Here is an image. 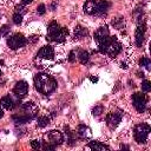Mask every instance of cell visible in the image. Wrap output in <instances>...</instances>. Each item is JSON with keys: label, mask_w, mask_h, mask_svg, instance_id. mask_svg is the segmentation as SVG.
I'll use <instances>...</instances> for the list:
<instances>
[{"label": "cell", "mask_w": 151, "mask_h": 151, "mask_svg": "<svg viewBox=\"0 0 151 151\" xmlns=\"http://www.w3.org/2000/svg\"><path fill=\"white\" fill-rule=\"evenodd\" d=\"M110 7V2L106 0H96V15H105Z\"/></svg>", "instance_id": "cell-13"}, {"label": "cell", "mask_w": 151, "mask_h": 151, "mask_svg": "<svg viewBox=\"0 0 151 151\" xmlns=\"http://www.w3.org/2000/svg\"><path fill=\"white\" fill-rule=\"evenodd\" d=\"M31 146H32L33 149H40V147H41V142L38 140V139H34V140L31 142Z\"/></svg>", "instance_id": "cell-29"}, {"label": "cell", "mask_w": 151, "mask_h": 151, "mask_svg": "<svg viewBox=\"0 0 151 151\" xmlns=\"http://www.w3.org/2000/svg\"><path fill=\"white\" fill-rule=\"evenodd\" d=\"M90 79H91L92 83H97L98 81V78H96V77H90Z\"/></svg>", "instance_id": "cell-35"}, {"label": "cell", "mask_w": 151, "mask_h": 151, "mask_svg": "<svg viewBox=\"0 0 151 151\" xmlns=\"http://www.w3.org/2000/svg\"><path fill=\"white\" fill-rule=\"evenodd\" d=\"M37 12H38V14H40V15L45 14V12H46V7H45V5H44V4L39 5L38 8H37Z\"/></svg>", "instance_id": "cell-30"}, {"label": "cell", "mask_w": 151, "mask_h": 151, "mask_svg": "<svg viewBox=\"0 0 151 151\" xmlns=\"http://www.w3.org/2000/svg\"><path fill=\"white\" fill-rule=\"evenodd\" d=\"M120 149H122V150H130V147H129L127 145H123V144L120 145Z\"/></svg>", "instance_id": "cell-33"}, {"label": "cell", "mask_w": 151, "mask_h": 151, "mask_svg": "<svg viewBox=\"0 0 151 151\" xmlns=\"http://www.w3.org/2000/svg\"><path fill=\"white\" fill-rule=\"evenodd\" d=\"M0 104L4 109H7V110H13L15 106H17V103L13 100V98L11 96H5L1 98L0 100Z\"/></svg>", "instance_id": "cell-15"}, {"label": "cell", "mask_w": 151, "mask_h": 151, "mask_svg": "<svg viewBox=\"0 0 151 151\" xmlns=\"http://www.w3.org/2000/svg\"><path fill=\"white\" fill-rule=\"evenodd\" d=\"M84 12L90 15H96V0H87L84 5Z\"/></svg>", "instance_id": "cell-17"}, {"label": "cell", "mask_w": 151, "mask_h": 151, "mask_svg": "<svg viewBox=\"0 0 151 151\" xmlns=\"http://www.w3.org/2000/svg\"><path fill=\"white\" fill-rule=\"evenodd\" d=\"M87 34H88V32H87L86 28H84L81 26H76L74 27V39H78V40L79 39H83Z\"/></svg>", "instance_id": "cell-20"}, {"label": "cell", "mask_w": 151, "mask_h": 151, "mask_svg": "<svg viewBox=\"0 0 151 151\" xmlns=\"http://www.w3.org/2000/svg\"><path fill=\"white\" fill-rule=\"evenodd\" d=\"M2 117H4V111L0 109V118H2Z\"/></svg>", "instance_id": "cell-36"}, {"label": "cell", "mask_w": 151, "mask_h": 151, "mask_svg": "<svg viewBox=\"0 0 151 151\" xmlns=\"http://www.w3.org/2000/svg\"><path fill=\"white\" fill-rule=\"evenodd\" d=\"M65 132H66V142L70 146H73L76 144V132L70 130L68 126H65Z\"/></svg>", "instance_id": "cell-19"}, {"label": "cell", "mask_w": 151, "mask_h": 151, "mask_svg": "<svg viewBox=\"0 0 151 151\" xmlns=\"http://www.w3.org/2000/svg\"><path fill=\"white\" fill-rule=\"evenodd\" d=\"M33 0H21V2L24 4V5H27V4H31Z\"/></svg>", "instance_id": "cell-34"}, {"label": "cell", "mask_w": 151, "mask_h": 151, "mask_svg": "<svg viewBox=\"0 0 151 151\" xmlns=\"http://www.w3.org/2000/svg\"><path fill=\"white\" fill-rule=\"evenodd\" d=\"M110 37V32H109V28L107 26H101L99 27L96 33H94V40L97 41V44H101L103 41H105L107 38Z\"/></svg>", "instance_id": "cell-11"}, {"label": "cell", "mask_w": 151, "mask_h": 151, "mask_svg": "<svg viewBox=\"0 0 151 151\" xmlns=\"http://www.w3.org/2000/svg\"><path fill=\"white\" fill-rule=\"evenodd\" d=\"M26 41H27L26 38L21 33H17V34H13L11 38L7 39V45L12 50H18V48L25 46Z\"/></svg>", "instance_id": "cell-6"}, {"label": "cell", "mask_w": 151, "mask_h": 151, "mask_svg": "<svg viewBox=\"0 0 151 151\" xmlns=\"http://www.w3.org/2000/svg\"><path fill=\"white\" fill-rule=\"evenodd\" d=\"M101 113H103V105H97V106H94V107L92 109V114H93V116L98 117V116H100Z\"/></svg>", "instance_id": "cell-27"}, {"label": "cell", "mask_w": 151, "mask_h": 151, "mask_svg": "<svg viewBox=\"0 0 151 151\" xmlns=\"http://www.w3.org/2000/svg\"><path fill=\"white\" fill-rule=\"evenodd\" d=\"M145 31H146L145 21L142 20V17H139V19H138V26L136 28V45L138 47H140L143 45V42H144Z\"/></svg>", "instance_id": "cell-8"}, {"label": "cell", "mask_w": 151, "mask_h": 151, "mask_svg": "<svg viewBox=\"0 0 151 151\" xmlns=\"http://www.w3.org/2000/svg\"><path fill=\"white\" fill-rule=\"evenodd\" d=\"M112 25H113L116 28H118V29L123 28V27H124V20H123V18H117V19L112 20Z\"/></svg>", "instance_id": "cell-24"}, {"label": "cell", "mask_w": 151, "mask_h": 151, "mask_svg": "<svg viewBox=\"0 0 151 151\" xmlns=\"http://www.w3.org/2000/svg\"><path fill=\"white\" fill-rule=\"evenodd\" d=\"M34 86L41 94H50L55 91L57 81L47 73H37L34 76Z\"/></svg>", "instance_id": "cell-1"}, {"label": "cell", "mask_w": 151, "mask_h": 151, "mask_svg": "<svg viewBox=\"0 0 151 151\" xmlns=\"http://www.w3.org/2000/svg\"><path fill=\"white\" fill-rule=\"evenodd\" d=\"M45 138L47 139L46 143L53 144L54 146H58V145L63 144V142H64V136H63V133H61L60 131H58V130H52V131H50V132L45 136Z\"/></svg>", "instance_id": "cell-9"}, {"label": "cell", "mask_w": 151, "mask_h": 151, "mask_svg": "<svg viewBox=\"0 0 151 151\" xmlns=\"http://www.w3.org/2000/svg\"><path fill=\"white\" fill-rule=\"evenodd\" d=\"M98 50L100 53L107 54L112 58H114L116 55H118L122 51V45L118 42L116 37H109L105 41H103L101 44L98 45Z\"/></svg>", "instance_id": "cell-3"}, {"label": "cell", "mask_w": 151, "mask_h": 151, "mask_svg": "<svg viewBox=\"0 0 151 151\" xmlns=\"http://www.w3.org/2000/svg\"><path fill=\"white\" fill-rule=\"evenodd\" d=\"M74 59H76L74 52H73V51H71V52H70V54H68V60H70L71 63H73V61H74Z\"/></svg>", "instance_id": "cell-32"}, {"label": "cell", "mask_w": 151, "mask_h": 151, "mask_svg": "<svg viewBox=\"0 0 151 151\" xmlns=\"http://www.w3.org/2000/svg\"><path fill=\"white\" fill-rule=\"evenodd\" d=\"M142 90L144 92H150L151 91V83L149 80H143L142 81Z\"/></svg>", "instance_id": "cell-26"}, {"label": "cell", "mask_w": 151, "mask_h": 151, "mask_svg": "<svg viewBox=\"0 0 151 151\" xmlns=\"http://www.w3.org/2000/svg\"><path fill=\"white\" fill-rule=\"evenodd\" d=\"M28 92V84L25 81V80H19L17 81L14 88H13V93L15 94V97L18 99H21L24 98Z\"/></svg>", "instance_id": "cell-10"}, {"label": "cell", "mask_w": 151, "mask_h": 151, "mask_svg": "<svg viewBox=\"0 0 151 151\" xmlns=\"http://www.w3.org/2000/svg\"><path fill=\"white\" fill-rule=\"evenodd\" d=\"M50 124V118L48 117H46V116H40V117H38V119H37V125L39 126V127H45V126H47Z\"/></svg>", "instance_id": "cell-22"}, {"label": "cell", "mask_w": 151, "mask_h": 151, "mask_svg": "<svg viewBox=\"0 0 151 151\" xmlns=\"http://www.w3.org/2000/svg\"><path fill=\"white\" fill-rule=\"evenodd\" d=\"M1 76H2V73H1V71H0V77H1Z\"/></svg>", "instance_id": "cell-38"}, {"label": "cell", "mask_w": 151, "mask_h": 151, "mask_svg": "<svg viewBox=\"0 0 151 151\" xmlns=\"http://www.w3.org/2000/svg\"><path fill=\"white\" fill-rule=\"evenodd\" d=\"M67 35H68V29L66 27H61L57 21L50 22V25L47 27L46 40L55 41V42H63Z\"/></svg>", "instance_id": "cell-2"}, {"label": "cell", "mask_w": 151, "mask_h": 151, "mask_svg": "<svg viewBox=\"0 0 151 151\" xmlns=\"http://www.w3.org/2000/svg\"><path fill=\"white\" fill-rule=\"evenodd\" d=\"M150 133V125L149 124H145V123H142V124H138L134 126V140L138 143V144H144L147 139V136Z\"/></svg>", "instance_id": "cell-4"}, {"label": "cell", "mask_w": 151, "mask_h": 151, "mask_svg": "<svg viewBox=\"0 0 151 151\" xmlns=\"http://www.w3.org/2000/svg\"><path fill=\"white\" fill-rule=\"evenodd\" d=\"M87 146H88L90 149H92V150H98V151H109V150H110V147H109L107 145H105V144H103V143H100V142H97V140L90 142V143L87 144Z\"/></svg>", "instance_id": "cell-18"}, {"label": "cell", "mask_w": 151, "mask_h": 151, "mask_svg": "<svg viewBox=\"0 0 151 151\" xmlns=\"http://www.w3.org/2000/svg\"><path fill=\"white\" fill-rule=\"evenodd\" d=\"M77 136L80 138V139H87L91 137V129L84 124H80L77 129Z\"/></svg>", "instance_id": "cell-14"}, {"label": "cell", "mask_w": 151, "mask_h": 151, "mask_svg": "<svg viewBox=\"0 0 151 151\" xmlns=\"http://www.w3.org/2000/svg\"><path fill=\"white\" fill-rule=\"evenodd\" d=\"M33 117L34 116H32L29 113H26V114H14V116H12V119L17 124H25V123H28L29 120H32Z\"/></svg>", "instance_id": "cell-16"}, {"label": "cell", "mask_w": 151, "mask_h": 151, "mask_svg": "<svg viewBox=\"0 0 151 151\" xmlns=\"http://www.w3.org/2000/svg\"><path fill=\"white\" fill-rule=\"evenodd\" d=\"M15 12H17V13H20V14H22V13H24V6H22V5H20V6H17V7H15Z\"/></svg>", "instance_id": "cell-31"}, {"label": "cell", "mask_w": 151, "mask_h": 151, "mask_svg": "<svg viewBox=\"0 0 151 151\" xmlns=\"http://www.w3.org/2000/svg\"><path fill=\"white\" fill-rule=\"evenodd\" d=\"M132 103H133V106L134 109L138 111V112H144L145 109H146V103H147V97L142 93V92H136L132 94Z\"/></svg>", "instance_id": "cell-5"}, {"label": "cell", "mask_w": 151, "mask_h": 151, "mask_svg": "<svg viewBox=\"0 0 151 151\" xmlns=\"http://www.w3.org/2000/svg\"><path fill=\"white\" fill-rule=\"evenodd\" d=\"M37 57H39V58H41V59H53V57H54V50H53V47L50 46V45L42 46V47L39 50Z\"/></svg>", "instance_id": "cell-12"}, {"label": "cell", "mask_w": 151, "mask_h": 151, "mask_svg": "<svg viewBox=\"0 0 151 151\" xmlns=\"http://www.w3.org/2000/svg\"><path fill=\"white\" fill-rule=\"evenodd\" d=\"M122 118H123V112H122L120 110L110 112V113L106 116V125H107L111 130H113V129H116V127L119 125Z\"/></svg>", "instance_id": "cell-7"}, {"label": "cell", "mask_w": 151, "mask_h": 151, "mask_svg": "<svg viewBox=\"0 0 151 151\" xmlns=\"http://www.w3.org/2000/svg\"><path fill=\"white\" fill-rule=\"evenodd\" d=\"M54 8H55V2L52 4V11H54Z\"/></svg>", "instance_id": "cell-37"}, {"label": "cell", "mask_w": 151, "mask_h": 151, "mask_svg": "<svg viewBox=\"0 0 151 151\" xmlns=\"http://www.w3.org/2000/svg\"><path fill=\"white\" fill-rule=\"evenodd\" d=\"M139 65H140V66H144L147 71H150V70H151V67H150V66H151V61H150V59H149L147 57L142 58V59L139 60Z\"/></svg>", "instance_id": "cell-23"}, {"label": "cell", "mask_w": 151, "mask_h": 151, "mask_svg": "<svg viewBox=\"0 0 151 151\" xmlns=\"http://www.w3.org/2000/svg\"><path fill=\"white\" fill-rule=\"evenodd\" d=\"M77 57H78V60H79L81 64H86V63L88 61V59H90L88 52H87V51H84V50H80V51L78 52Z\"/></svg>", "instance_id": "cell-21"}, {"label": "cell", "mask_w": 151, "mask_h": 151, "mask_svg": "<svg viewBox=\"0 0 151 151\" xmlns=\"http://www.w3.org/2000/svg\"><path fill=\"white\" fill-rule=\"evenodd\" d=\"M9 26L8 25H4V26H1V28H0V37H6L8 33H9Z\"/></svg>", "instance_id": "cell-28"}, {"label": "cell", "mask_w": 151, "mask_h": 151, "mask_svg": "<svg viewBox=\"0 0 151 151\" xmlns=\"http://www.w3.org/2000/svg\"><path fill=\"white\" fill-rule=\"evenodd\" d=\"M13 22H14L15 25H20V24L22 22V14L15 12V13L13 14Z\"/></svg>", "instance_id": "cell-25"}]
</instances>
